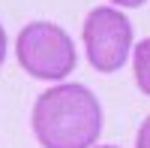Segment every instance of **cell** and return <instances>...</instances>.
Listing matches in <instances>:
<instances>
[{"label": "cell", "mask_w": 150, "mask_h": 148, "mask_svg": "<svg viewBox=\"0 0 150 148\" xmlns=\"http://www.w3.org/2000/svg\"><path fill=\"white\" fill-rule=\"evenodd\" d=\"M30 127L42 148H93L102 133V106L87 85L60 82L33 103Z\"/></svg>", "instance_id": "1"}, {"label": "cell", "mask_w": 150, "mask_h": 148, "mask_svg": "<svg viewBox=\"0 0 150 148\" xmlns=\"http://www.w3.org/2000/svg\"><path fill=\"white\" fill-rule=\"evenodd\" d=\"M21 70L42 82H63L78 64L72 36L54 21H30L15 40Z\"/></svg>", "instance_id": "2"}, {"label": "cell", "mask_w": 150, "mask_h": 148, "mask_svg": "<svg viewBox=\"0 0 150 148\" xmlns=\"http://www.w3.org/2000/svg\"><path fill=\"white\" fill-rule=\"evenodd\" d=\"M132 24L117 6H96L87 12L81 40L96 73H117L132 52Z\"/></svg>", "instance_id": "3"}, {"label": "cell", "mask_w": 150, "mask_h": 148, "mask_svg": "<svg viewBox=\"0 0 150 148\" xmlns=\"http://www.w3.org/2000/svg\"><path fill=\"white\" fill-rule=\"evenodd\" d=\"M132 67H135V85H138V91L144 97H150V40H141L135 45Z\"/></svg>", "instance_id": "4"}, {"label": "cell", "mask_w": 150, "mask_h": 148, "mask_svg": "<svg viewBox=\"0 0 150 148\" xmlns=\"http://www.w3.org/2000/svg\"><path fill=\"white\" fill-rule=\"evenodd\" d=\"M135 148H150V115L144 118V124L138 127V136H135Z\"/></svg>", "instance_id": "5"}, {"label": "cell", "mask_w": 150, "mask_h": 148, "mask_svg": "<svg viewBox=\"0 0 150 148\" xmlns=\"http://www.w3.org/2000/svg\"><path fill=\"white\" fill-rule=\"evenodd\" d=\"M114 6H120V9H135V6H144L147 0H111Z\"/></svg>", "instance_id": "6"}, {"label": "cell", "mask_w": 150, "mask_h": 148, "mask_svg": "<svg viewBox=\"0 0 150 148\" xmlns=\"http://www.w3.org/2000/svg\"><path fill=\"white\" fill-rule=\"evenodd\" d=\"M6 30H3V24H0V67H3V60H6Z\"/></svg>", "instance_id": "7"}, {"label": "cell", "mask_w": 150, "mask_h": 148, "mask_svg": "<svg viewBox=\"0 0 150 148\" xmlns=\"http://www.w3.org/2000/svg\"><path fill=\"white\" fill-rule=\"evenodd\" d=\"M96 148H117V145H96Z\"/></svg>", "instance_id": "8"}]
</instances>
